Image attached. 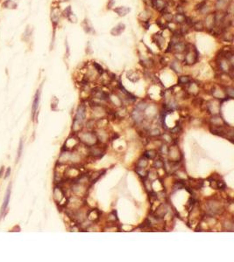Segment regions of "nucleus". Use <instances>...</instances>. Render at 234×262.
Instances as JSON below:
<instances>
[{"mask_svg":"<svg viewBox=\"0 0 234 262\" xmlns=\"http://www.w3.org/2000/svg\"><path fill=\"white\" fill-rule=\"evenodd\" d=\"M22 147H23V142L20 141V142H19V150H18V158H17V160H19V157H20V155H21V152H22Z\"/></svg>","mask_w":234,"mask_h":262,"instance_id":"12","label":"nucleus"},{"mask_svg":"<svg viewBox=\"0 0 234 262\" xmlns=\"http://www.w3.org/2000/svg\"><path fill=\"white\" fill-rule=\"evenodd\" d=\"M10 197H11V185L9 186L7 191H6V197H5V201H4V204H3V206H2V210H1V216L5 213L6 210L8 206V204H9V200H10Z\"/></svg>","mask_w":234,"mask_h":262,"instance_id":"4","label":"nucleus"},{"mask_svg":"<svg viewBox=\"0 0 234 262\" xmlns=\"http://www.w3.org/2000/svg\"><path fill=\"white\" fill-rule=\"evenodd\" d=\"M115 0H108V4H107V9H111L114 6Z\"/></svg>","mask_w":234,"mask_h":262,"instance_id":"13","label":"nucleus"},{"mask_svg":"<svg viewBox=\"0 0 234 262\" xmlns=\"http://www.w3.org/2000/svg\"><path fill=\"white\" fill-rule=\"evenodd\" d=\"M39 96H40V91L38 90L37 93L35 94V96H34V100H33V116H34L36 110H37V108H38V105H39Z\"/></svg>","mask_w":234,"mask_h":262,"instance_id":"6","label":"nucleus"},{"mask_svg":"<svg viewBox=\"0 0 234 262\" xmlns=\"http://www.w3.org/2000/svg\"><path fill=\"white\" fill-rule=\"evenodd\" d=\"M82 28H83V30L86 33H90V32H94V29H93V27H92V25H91V24H90V22L89 21L88 19H85L83 20V22L82 23Z\"/></svg>","mask_w":234,"mask_h":262,"instance_id":"5","label":"nucleus"},{"mask_svg":"<svg viewBox=\"0 0 234 262\" xmlns=\"http://www.w3.org/2000/svg\"><path fill=\"white\" fill-rule=\"evenodd\" d=\"M93 67H95V69L97 70V72H98V74H104V68L102 67V66L101 65H99L98 63H97V62H93Z\"/></svg>","mask_w":234,"mask_h":262,"instance_id":"10","label":"nucleus"},{"mask_svg":"<svg viewBox=\"0 0 234 262\" xmlns=\"http://www.w3.org/2000/svg\"><path fill=\"white\" fill-rule=\"evenodd\" d=\"M154 41L156 43L157 46L160 49H163L164 45H165V39L161 34H155L154 36Z\"/></svg>","mask_w":234,"mask_h":262,"instance_id":"3","label":"nucleus"},{"mask_svg":"<svg viewBox=\"0 0 234 262\" xmlns=\"http://www.w3.org/2000/svg\"><path fill=\"white\" fill-rule=\"evenodd\" d=\"M125 25L124 23H119L111 30V34L112 36L118 37L120 36L125 32Z\"/></svg>","mask_w":234,"mask_h":262,"instance_id":"1","label":"nucleus"},{"mask_svg":"<svg viewBox=\"0 0 234 262\" xmlns=\"http://www.w3.org/2000/svg\"><path fill=\"white\" fill-rule=\"evenodd\" d=\"M3 7L4 8H8V9H16L17 8V4L14 3L12 0H6L3 3Z\"/></svg>","mask_w":234,"mask_h":262,"instance_id":"9","label":"nucleus"},{"mask_svg":"<svg viewBox=\"0 0 234 262\" xmlns=\"http://www.w3.org/2000/svg\"><path fill=\"white\" fill-rule=\"evenodd\" d=\"M131 9L129 7H125V6H118L113 9V12H116L119 17H125L126 16L129 12H130Z\"/></svg>","mask_w":234,"mask_h":262,"instance_id":"2","label":"nucleus"},{"mask_svg":"<svg viewBox=\"0 0 234 262\" xmlns=\"http://www.w3.org/2000/svg\"><path fill=\"white\" fill-rule=\"evenodd\" d=\"M10 173H11V169H10V168H8V169H7V171H6V177H9V176H10Z\"/></svg>","mask_w":234,"mask_h":262,"instance_id":"14","label":"nucleus"},{"mask_svg":"<svg viewBox=\"0 0 234 262\" xmlns=\"http://www.w3.org/2000/svg\"><path fill=\"white\" fill-rule=\"evenodd\" d=\"M4 170H5V169H4V167H2V168H1V171H0V177H2V176H3Z\"/></svg>","mask_w":234,"mask_h":262,"instance_id":"15","label":"nucleus"},{"mask_svg":"<svg viewBox=\"0 0 234 262\" xmlns=\"http://www.w3.org/2000/svg\"><path fill=\"white\" fill-rule=\"evenodd\" d=\"M179 82L181 84H186L190 82V78L188 76H181L179 78Z\"/></svg>","mask_w":234,"mask_h":262,"instance_id":"11","label":"nucleus"},{"mask_svg":"<svg viewBox=\"0 0 234 262\" xmlns=\"http://www.w3.org/2000/svg\"><path fill=\"white\" fill-rule=\"evenodd\" d=\"M216 8L218 11H222L224 8H225L226 6H228V3L226 0H217L216 3Z\"/></svg>","mask_w":234,"mask_h":262,"instance_id":"8","label":"nucleus"},{"mask_svg":"<svg viewBox=\"0 0 234 262\" xmlns=\"http://www.w3.org/2000/svg\"><path fill=\"white\" fill-rule=\"evenodd\" d=\"M84 112H85L84 107H83V106H81V107L79 108V109H78V113H77V116H76V117H75V122H78L79 123L82 122V121L83 120L84 116H85V113H84Z\"/></svg>","mask_w":234,"mask_h":262,"instance_id":"7","label":"nucleus"}]
</instances>
